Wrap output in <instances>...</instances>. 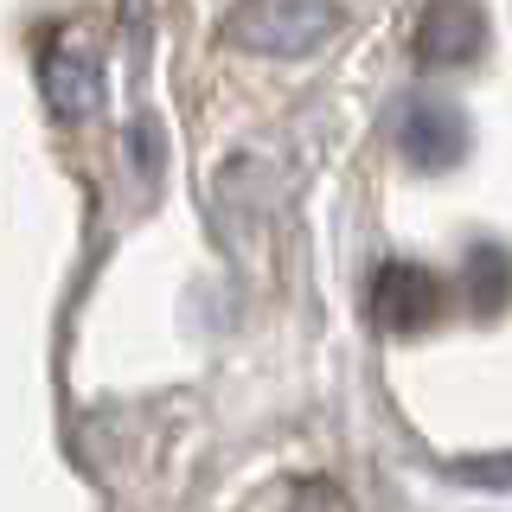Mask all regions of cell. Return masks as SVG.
I'll list each match as a JSON object with an SVG mask.
<instances>
[{
	"label": "cell",
	"mask_w": 512,
	"mask_h": 512,
	"mask_svg": "<svg viewBox=\"0 0 512 512\" xmlns=\"http://www.w3.org/2000/svg\"><path fill=\"white\" fill-rule=\"evenodd\" d=\"M397 148H404L410 167L442 173L468 154V122H461L455 103H436V96H404V116H397Z\"/></svg>",
	"instance_id": "1"
},
{
	"label": "cell",
	"mask_w": 512,
	"mask_h": 512,
	"mask_svg": "<svg viewBox=\"0 0 512 512\" xmlns=\"http://www.w3.org/2000/svg\"><path fill=\"white\" fill-rule=\"evenodd\" d=\"M327 20H333L327 0H256L237 32H244L256 52L288 58V52H308L320 32H327Z\"/></svg>",
	"instance_id": "2"
},
{
	"label": "cell",
	"mask_w": 512,
	"mask_h": 512,
	"mask_svg": "<svg viewBox=\"0 0 512 512\" xmlns=\"http://www.w3.org/2000/svg\"><path fill=\"white\" fill-rule=\"evenodd\" d=\"M487 45V20L474 0H436L416 26V58L423 64H468Z\"/></svg>",
	"instance_id": "3"
},
{
	"label": "cell",
	"mask_w": 512,
	"mask_h": 512,
	"mask_svg": "<svg viewBox=\"0 0 512 512\" xmlns=\"http://www.w3.org/2000/svg\"><path fill=\"white\" fill-rule=\"evenodd\" d=\"M372 308H378V320L391 333H410L442 308V288H436V276H429L423 263H391L378 276V288H372Z\"/></svg>",
	"instance_id": "4"
},
{
	"label": "cell",
	"mask_w": 512,
	"mask_h": 512,
	"mask_svg": "<svg viewBox=\"0 0 512 512\" xmlns=\"http://www.w3.org/2000/svg\"><path fill=\"white\" fill-rule=\"evenodd\" d=\"M45 90H52L58 116L77 122L96 109V96H103V77H96V64H84L77 52H52V64H45Z\"/></svg>",
	"instance_id": "5"
},
{
	"label": "cell",
	"mask_w": 512,
	"mask_h": 512,
	"mask_svg": "<svg viewBox=\"0 0 512 512\" xmlns=\"http://www.w3.org/2000/svg\"><path fill=\"white\" fill-rule=\"evenodd\" d=\"M506 288H512L506 256H500V250H474V301H480V308H493Z\"/></svg>",
	"instance_id": "6"
}]
</instances>
